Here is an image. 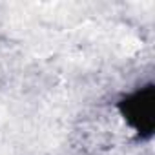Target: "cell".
I'll use <instances>...</instances> for the list:
<instances>
[{"label":"cell","mask_w":155,"mask_h":155,"mask_svg":"<svg viewBox=\"0 0 155 155\" xmlns=\"http://www.w3.org/2000/svg\"><path fill=\"white\" fill-rule=\"evenodd\" d=\"M117 111L124 124L140 139H151L155 130V86L142 84L117 101Z\"/></svg>","instance_id":"cell-1"}]
</instances>
